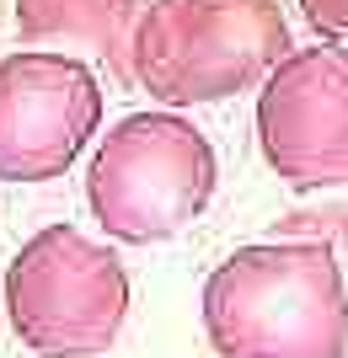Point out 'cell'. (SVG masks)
Here are the masks:
<instances>
[{
  "mask_svg": "<svg viewBox=\"0 0 348 358\" xmlns=\"http://www.w3.org/2000/svg\"><path fill=\"white\" fill-rule=\"evenodd\" d=\"M102 129V80L86 59L16 48L0 59V182H54Z\"/></svg>",
  "mask_w": 348,
  "mask_h": 358,
  "instance_id": "obj_6",
  "label": "cell"
},
{
  "mask_svg": "<svg viewBox=\"0 0 348 358\" xmlns=\"http://www.w3.org/2000/svg\"><path fill=\"white\" fill-rule=\"evenodd\" d=\"M198 315L214 358H348V278L327 241L236 246L204 278Z\"/></svg>",
  "mask_w": 348,
  "mask_h": 358,
  "instance_id": "obj_1",
  "label": "cell"
},
{
  "mask_svg": "<svg viewBox=\"0 0 348 358\" xmlns=\"http://www.w3.org/2000/svg\"><path fill=\"white\" fill-rule=\"evenodd\" d=\"M289 48L279 0H151L134 27V86L161 107L225 102L258 91Z\"/></svg>",
  "mask_w": 348,
  "mask_h": 358,
  "instance_id": "obj_3",
  "label": "cell"
},
{
  "mask_svg": "<svg viewBox=\"0 0 348 358\" xmlns=\"http://www.w3.org/2000/svg\"><path fill=\"white\" fill-rule=\"evenodd\" d=\"M0 305L32 358H97L129 321V268L76 224H43L11 257Z\"/></svg>",
  "mask_w": 348,
  "mask_h": 358,
  "instance_id": "obj_4",
  "label": "cell"
},
{
  "mask_svg": "<svg viewBox=\"0 0 348 358\" xmlns=\"http://www.w3.org/2000/svg\"><path fill=\"white\" fill-rule=\"evenodd\" d=\"M258 150L295 193L348 187V43L289 48L258 80Z\"/></svg>",
  "mask_w": 348,
  "mask_h": 358,
  "instance_id": "obj_5",
  "label": "cell"
},
{
  "mask_svg": "<svg viewBox=\"0 0 348 358\" xmlns=\"http://www.w3.org/2000/svg\"><path fill=\"white\" fill-rule=\"evenodd\" d=\"M220 187L209 134L177 107L129 113L102 134L86 166V209L123 246H161L182 236Z\"/></svg>",
  "mask_w": 348,
  "mask_h": 358,
  "instance_id": "obj_2",
  "label": "cell"
},
{
  "mask_svg": "<svg viewBox=\"0 0 348 358\" xmlns=\"http://www.w3.org/2000/svg\"><path fill=\"white\" fill-rule=\"evenodd\" d=\"M295 6H300V16L311 22L316 38H337V43H348V0H295Z\"/></svg>",
  "mask_w": 348,
  "mask_h": 358,
  "instance_id": "obj_8",
  "label": "cell"
},
{
  "mask_svg": "<svg viewBox=\"0 0 348 358\" xmlns=\"http://www.w3.org/2000/svg\"><path fill=\"white\" fill-rule=\"evenodd\" d=\"M151 0H16V38L22 43L91 48L107 64L113 86L134 91V27Z\"/></svg>",
  "mask_w": 348,
  "mask_h": 358,
  "instance_id": "obj_7",
  "label": "cell"
}]
</instances>
